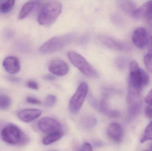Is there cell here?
<instances>
[{"label": "cell", "instance_id": "20", "mask_svg": "<svg viewBox=\"0 0 152 151\" xmlns=\"http://www.w3.org/2000/svg\"><path fill=\"white\" fill-rule=\"evenodd\" d=\"M149 43V51L144 58V63L148 71L152 73V35L150 37Z\"/></svg>", "mask_w": 152, "mask_h": 151}, {"label": "cell", "instance_id": "17", "mask_svg": "<svg viewBox=\"0 0 152 151\" xmlns=\"http://www.w3.org/2000/svg\"><path fill=\"white\" fill-rule=\"evenodd\" d=\"M99 109L102 113L109 118H118L120 116V113L118 111L110 109L105 99H103L101 101Z\"/></svg>", "mask_w": 152, "mask_h": 151}, {"label": "cell", "instance_id": "35", "mask_svg": "<svg viewBox=\"0 0 152 151\" xmlns=\"http://www.w3.org/2000/svg\"></svg>", "mask_w": 152, "mask_h": 151}, {"label": "cell", "instance_id": "28", "mask_svg": "<svg viewBox=\"0 0 152 151\" xmlns=\"http://www.w3.org/2000/svg\"><path fill=\"white\" fill-rule=\"evenodd\" d=\"M79 151H93V147L92 145L88 142H84L82 144L79 149Z\"/></svg>", "mask_w": 152, "mask_h": 151}, {"label": "cell", "instance_id": "15", "mask_svg": "<svg viewBox=\"0 0 152 151\" xmlns=\"http://www.w3.org/2000/svg\"><path fill=\"white\" fill-rule=\"evenodd\" d=\"M3 66L5 71L10 74H16L20 71V63L15 57L9 56L4 59Z\"/></svg>", "mask_w": 152, "mask_h": 151}, {"label": "cell", "instance_id": "31", "mask_svg": "<svg viewBox=\"0 0 152 151\" xmlns=\"http://www.w3.org/2000/svg\"><path fill=\"white\" fill-rule=\"evenodd\" d=\"M145 116L149 119H152V107L151 106H147L145 110Z\"/></svg>", "mask_w": 152, "mask_h": 151}, {"label": "cell", "instance_id": "2", "mask_svg": "<svg viewBox=\"0 0 152 151\" xmlns=\"http://www.w3.org/2000/svg\"><path fill=\"white\" fill-rule=\"evenodd\" d=\"M62 6L58 1H50L41 9L37 20L40 25H50L55 22L61 13Z\"/></svg>", "mask_w": 152, "mask_h": 151}, {"label": "cell", "instance_id": "22", "mask_svg": "<svg viewBox=\"0 0 152 151\" xmlns=\"http://www.w3.org/2000/svg\"><path fill=\"white\" fill-rule=\"evenodd\" d=\"M97 123V119L94 116H88L84 117L81 121V124L84 127L90 129L94 127Z\"/></svg>", "mask_w": 152, "mask_h": 151}, {"label": "cell", "instance_id": "3", "mask_svg": "<svg viewBox=\"0 0 152 151\" xmlns=\"http://www.w3.org/2000/svg\"><path fill=\"white\" fill-rule=\"evenodd\" d=\"M1 135L4 142L12 145H25L29 141L28 137L18 127L12 124L5 126L2 129Z\"/></svg>", "mask_w": 152, "mask_h": 151}, {"label": "cell", "instance_id": "1", "mask_svg": "<svg viewBox=\"0 0 152 151\" xmlns=\"http://www.w3.org/2000/svg\"><path fill=\"white\" fill-rule=\"evenodd\" d=\"M150 81L149 75L139 67L137 62L132 61L129 64V94L140 95L143 89Z\"/></svg>", "mask_w": 152, "mask_h": 151}, {"label": "cell", "instance_id": "18", "mask_svg": "<svg viewBox=\"0 0 152 151\" xmlns=\"http://www.w3.org/2000/svg\"><path fill=\"white\" fill-rule=\"evenodd\" d=\"M37 2L34 1H29L25 4L21 8L18 15L19 19L22 20L26 18L32 12Z\"/></svg>", "mask_w": 152, "mask_h": 151}, {"label": "cell", "instance_id": "27", "mask_svg": "<svg viewBox=\"0 0 152 151\" xmlns=\"http://www.w3.org/2000/svg\"><path fill=\"white\" fill-rule=\"evenodd\" d=\"M26 86L31 89L37 90L39 88V86L36 82L33 80H29L26 83Z\"/></svg>", "mask_w": 152, "mask_h": 151}, {"label": "cell", "instance_id": "34", "mask_svg": "<svg viewBox=\"0 0 152 151\" xmlns=\"http://www.w3.org/2000/svg\"><path fill=\"white\" fill-rule=\"evenodd\" d=\"M149 24L150 25V27H151V29L152 30V20L151 21H149Z\"/></svg>", "mask_w": 152, "mask_h": 151}, {"label": "cell", "instance_id": "32", "mask_svg": "<svg viewBox=\"0 0 152 151\" xmlns=\"http://www.w3.org/2000/svg\"><path fill=\"white\" fill-rule=\"evenodd\" d=\"M43 79L45 80L53 81L55 80L56 77H54L53 75H50V74H46V75L44 76Z\"/></svg>", "mask_w": 152, "mask_h": 151}, {"label": "cell", "instance_id": "26", "mask_svg": "<svg viewBox=\"0 0 152 151\" xmlns=\"http://www.w3.org/2000/svg\"><path fill=\"white\" fill-rule=\"evenodd\" d=\"M116 64L119 69L123 70L126 66L127 60L124 57H119L116 60Z\"/></svg>", "mask_w": 152, "mask_h": 151}, {"label": "cell", "instance_id": "19", "mask_svg": "<svg viewBox=\"0 0 152 151\" xmlns=\"http://www.w3.org/2000/svg\"><path fill=\"white\" fill-rule=\"evenodd\" d=\"M62 136L63 133L62 132L52 133L49 134L48 135L44 137L42 142L45 145H49L59 140L62 137Z\"/></svg>", "mask_w": 152, "mask_h": 151}, {"label": "cell", "instance_id": "30", "mask_svg": "<svg viewBox=\"0 0 152 151\" xmlns=\"http://www.w3.org/2000/svg\"><path fill=\"white\" fill-rule=\"evenodd\" d=\"M145 102L147 104L152 106V89L145 97Z\"/></svg>", "mask_w": 152, "mask_h": 151}, {"label": "cell", "instance_id": "9", "mask_svg": "<svg viewBox=\"0 0 152 151\" xmlns=\"http://www.w3.org/2000/svg\"><path fill=\"white\" fill-rule=\"evenodd\" d=\"M98 38L104 45L112 49L125 51L130 50V46L127 43L115 40L110 36L101 35H98Z\"/></svg>", "mask_w": 152, "mask_h": 151}, {"label": "cell", "instance_id": "11", "mask_svg": "<svg viewBox=\"0 0 152 151\" xmlns=\"http://www.w3.org/2000/svg\"><path fill=\"white\" fill-rule=\"evenodd\" d=\"M49 70L51 73L57 76H62L68 72L67 64L61 59H54L51 62L49 66Z\"/></svg>", "mask_w": 152, "mask_h": 151}, {"label": "cell", "instance_id": "6", "mask_svg": "<svg viewBox=\"0 0 152 151\" xmlns=\"http://www.w3.org/2000/svg\"><path fill=\"white\" fill-rule=\"evenodd\" d=\"M88 87L86 82L80 83L69 103L70 111L75 113L77 112L82 106L88 92Z\"/></svg>", "mask_w": 152, "mask_h": 151}, {"label": "cell", "instance_id": "29", "mask_svg": "<svg viewBox=\"0 0 152 151\" xmlns=\"http://www.w3.org/2000/svg\"><path fill=\"white\" fill-rule=\"evenodd\" d=\"M26 101L29 103L32 104L40 105L41 104V101L36 98L32 96H28L27 97Z\"/></svg>", "mask_w": 152, "mask_h": 151}, {"label": "cell", "instance_id": "16", "mask_svg": "<svg viewBox=\"0 0 152 151\" xmlns=\"http://www.w3.org/2000/svg\"><path fill=\"white\" fill-rule=\"evenodd\" d=\"M117 3L121 10L133 17H134L137 8L132 0H117Z\"/></svg>", "mask_w": 152, "mask_h": 151}, {"label": "cell", "instance_id": "8", "mask_svg": "<svg viewBox=\"0 0 152 151\" xmlns=\"http://www.w3.org/2000/svg\"><path fill=\"white\" fill-rule=\"evenodd\" d=\"M148 31L143 27H139L134 31L132 35V41L138 48H144L148 45L150 41Z\"/></svg>", "mask_w": 152, "mask_h": 151}, {"label": "cell", "instance_id": "13", "mask_svg": "<svg viewBox=\"0 0 152 151\" xmlns=\"http://www.w3.org/2000/svg\"><path fill=\"white\" fill-rule=\"evenodd\" d=\"M133 17L144 19L149 22L152 20V0L147 1L135 12Z\"/></svg>", "mask_w": 152, "mask_h": 151}, {"label": "cell", "instance_id": "33", "mask_svg": "<svg viewBox=\"0 0 152 151\" xmlns=\"http://www.w3.org/2000/svg\"><path fill=\"white\" fill-rule=\"evenodd\" d=\"M102 142H96L95 143H94V145H95L96 147H99V146H102Z\"/></svg>", "mask_w": 152, "mask_h": 151}, {"label": "cell", "instance_id": "23", "mask_svg": "<svg viewBox=\"0 0 152 151\" xmlns=\"http://www.w3.org/2000/svg\"><path fill=\"white\" fill-rule=\"evenodd\" d=\"M150 140H152V121L145 128L141 137L140 142L143 143Z\"/></svg>", "mask_w": 152, "mask_h": 151}, {"label": "cell", "instance_id": "10", "mask_svg": "<svg viewBox=\"0 0 152 151\" xmlns=\"http://www.w3.org/2000/svg\"><path fill=\"white\" fill-rule=\"evenodd\" d=\"M142 104L141 95L128 94L127 97L128 110L130 115L136 116L141 111Z\"/></svg>", "mask_w": 152, "mask_h": 151}, {"label": "cell", "instance_id": "14", "mask_svg": "<svg viewBox=\"0 0 152 151\" xmlns=\"http://www.w3.org/2000/svg\"><path fill=\"white\" fill-rule=\"evenodd\" d=\"M42 114V111L38 109H26L18 112V117L21 121L28 123L39 118Z\"/></svg>", "mask_w": 152, "mask_h": 151}, {"label": "cell", "instance_id": "21", "mask_svg": "<svg viewBox=\"0 0 152 151\" xmlns=\"http://www.w3.org/2000/svg\"><path fill=\"white\" fill-rule=\"evenodd\" d=\"M15 3V0H0V12L7 13L11 10Z\"/></svg>", "mask_w": 152, "mask_h": 151}, {"label": "cell", "instance_id": "5", "mask_svg": "<svg viewBox=\"0 0 152 151\" xmlns=\"http://www.w3.org/2000/svg\"><path fill=\"white\" fill-rule=\"evenodd\" d=\"M68 57L71 64L86 76L96 77L97 73L83 56L75 51H69Z\"/></svg>", "mask_w": 152, "mask_h": 151}, {"label": "cell", "instance_id": "12", "mask_svg": "<svg viewBox=\"0 0 152 151\" xmlns=\"http://www.w3.org/2000/svg\"><path fill=\"white\" fill-rule=\"evenodd\" d=\"M107 134L111 140L115 142L119 143L121 142L123 138L124 132L120 124L114 122L108 126Z\"/></svg>", "mask_w": 152, "mask_h": 151}, {"label": "cell", "instance_id": "7", "mask_svg": "<svg viewBox=\"0 0 152 151\" xmlns=\"http://www.w3.org/2000/svg\"><path fill=\"white\" fill-rule=\"evenodd\" d=\"M40 131L45 134H49L61 132V125L57 120L49 117H44L37 123Z\"/></svg>", "mask_w": 152, "mask_h": 151}, {"label": "cell", "instance_id": "25", "mask_svg": "<svg viewBox=\"0 0 152 151\" xmlns=\"http://www.w3.org/2000/svg\"><path fill=\"white\" fill-rule=\"evenodd\" d=\"M57 98L55 95H50L46 97L44 102L45 106L47 107H51L55 105L57 102Z\"/></svg>", "mask_w": 152, "mask_h": 151}, {"label": "cell", "instance_id": "4", "mask_svg": "<svg viewBox=\"0 0 152 151\" xmlns=\"http://www.w3.org/2000/svg\"><path fill=\"white\" fill-rule=\"evenodd\" d=\"M73 35L68 34L53 37L41 46L39 52L42 54L54 53L64 48L72 40Z\"/></svg>", "mask_w": 152, "mask_h": 151}, {"label": "cell", "instance_id": "24", "mask_svg": "<svg viewBox=\"0 0 152 151\" xmlns=\"http://www.w3.org/2000/svg\"><path fill=\"white\" fill-rule=\"evenodd\" d=\"M11 103V99L10 97L6 95H0V110H7L10 106Z\"/></svg>", "mask_w": 152, "mask_h": 151}]
</instances>
